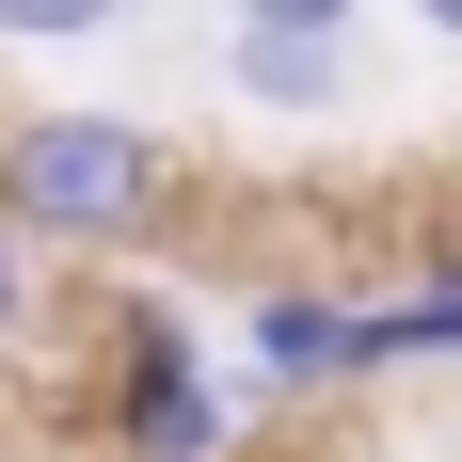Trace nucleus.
<instances>
[{
    "instance_id": "obj_2",
    "label": "nucleus",
    "mask_w": 462,
    "mask_h": 462,
    "mask_svg": "<svg viewBox=\"0 0 462 462\" xmlns=\"http://www.w3.org/2000/svg\"><path fill=\"white\" fill-rule=\"evenodd\" d=\"M112 383H128V399H112L128 462H224V383L191 367V335L160 319V303H143V319L112 335Z\"/></svg>"
},
{
    "instance_id": "obj_5",
    "label": "nucleus",
    "mask_w": 462,
    "mask_h": 462,
    "mask_svg": "<svg viewBox=\"0 0 462 462\" xmlns=\"http://www.w3.org/2000/svg\"><path fill=\"white\" fill-rule=\"evenodd\" d=\"M128 0H0V48H96Z\"/></svg>"
},
{
    "instance_id": "obj_8",
    "label": "nucleus",
    "mask_w": 462,
    "mask_h": 462,
    "mask_svg": "<svg viewBox=\"0 0 462 462\" xmlns=\"http://www.w3.org/2000/svg\"><path fill=\"white\" fill-rule=\"evenodd\" d=\"M415 32H430V48H462V0H415Z\"/></svg>"
},
{
    "instance_id": "obj_4",
    "label": "nucleus",
    "mask_w": 462,
    "mask_h": 462,
    "mask_svg": "<svg viewBox=\"0 0 462 462\" xmlns=\"http://www.w3.org/2000/svg\"><path fill=\"white\" fill-rule=\"evenodd\" d=\"M239 351H255V383H351L367 367V303H335V287H255Z\"/></svg>"
},
{
    "instance_id": "obj_3",
    "label": "nucleus",
    "mask_w": 462,
    "mask_h": 462,
    "mask_svg": "<svg viewBox=\"0 0 462 462\" xmlns=\"http://www.w3.org/2000/svg\"><path fill=\"white\" fill-rule=\"evenodd\" d=\"M224 80L255 96V112H335V96H351V32H335V16H239Z\"/></svg>"
},
{
    "instance_id": "obj_7",
    "label": "nucleus",
    "mask_w": 462,
    "mask_h": 462,
    "mask_svg": "<svg viewBox=\"0 0 462 462\" xmlns=\"http://www.w3.org/2000/svg\"><path fill=\"white\" fill-rule=\"evenodd\" d=\"M239 16H335V32H351V16H367V0H239Z\"/></svg>"
},
{
    "instance_id": "obj_6",
    "label": "nucleus",
    "mask_w": 462,
    "mask_h": 462,
    "mask_svg": "<svg viewBox=\"0 0 462 462\" xmlns=\"http://www.w3.org/2000/svg\"><path fill=\"white\" fill-rule=\"evenodd\" d=\"M16 335H32V224L0 208V351H16Z\"/></svg>"
},
{
    "instance_id": "obj_1",
    "label": "nucleus",
    "mask_w": 462,
    "mask_h": 462,
    "mask_svg": "<svg viewBox=\"0 0 462 462\" xmlns=\"http://www.w3.org/2000/svg\"><path fill=\"white\" fill-rule=\"evenodd\" d=\"M160 128L143 112H16L0 128V208L32 239H143L160 224Z\"/></svg>"
}]
</instances>
